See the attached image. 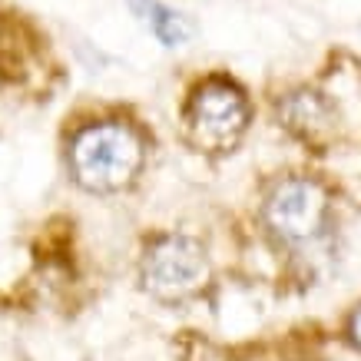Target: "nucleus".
<instances>
[{
  "label": "nucleus",
  "mask_w": 361,
  "mask_h": 361,
  "mask_svg": "<svg viewBox=\"0 0 361 361\" xmlns=\"http://www.w3.org/2000/svg\"><path fill=\"white\" fill-rule=\"evenodd\" d=\"M73 173L93 192H116L140 173L142 142L123 123H99L73 140Z\"/></svg>",
  "instance_id": "1"
},
{
  "label": "nucleus",
  "mask_w": 361,
  "mask_h": 361,
  "mask_svg": "<svg viewBox=\"0 0 361 361\" xmlns=\"http://www.w3.org/2000/svg\"><path fill=\"white\" fill-rule=\"evenodd\" d=\"M133 7L140 11V17L153 27V33L163 40L166 47H179V44H186L189 40V23L183 20L176 11L163 7V4H156V0H133Z\"/></svg>",
  "instance_id": "5"
},
{
  "label": "nucleus",
  "mask_w": 361,
  "mask_h": 361,
  "mask_svg": "<svg viewBox=\"0 0 361 361\" xmlns=\"http://www.w3.org/2000/svg\"><path fill=\"white\" fill-rule=\"evenodd\" d=\"M209 279V259L202 245L186 235H169L156 242L142 259V285L156 298H186L199 292Z\"/></svg>",
  "instance_id": "2"
},
{
  "label": "nucleus",
  "mask_w": 361,
  "mask_h": 361,
  "mask_svg": "<svg viewBox=\"0 0 361 361\" xmlns=\"http://www.w3.org/2000/svg\"><path fill=\"white\" fill-rule=\"evenodd\" d=\"M249 120V106L239 90L226 80H209L192 93L189 103V133L206 149H226L239 140Z\"/></svg>",
  "instance_id": "3"
},
{
  "label": "nucleus",
  "mask_w": 361,
  "mask_h": 361,
  "mask_svg": "<svg viewBox=\"0 0 361 361\" xmlns=\"http://www.w3.org/2000/svg\"><path fill=\"white\" fill-rule=\"evenodd\" d=\"M351 338L361 345V308L355 312V315H351Z\"/></svg>",
  "instance_id": "6"
},
{
  "label": "nucleus",
  "mask_w": 361,
  "mask_h": 361,
  "mask_svg": "<svg viewBox=\"0 0 361 361\" xmlns=\"http://www.w3.org/2000/svg\"><path fill=\"white\" fill-rule=\"evenodd\" d=\"M265 219L275 235L288 242L312 239L325 219V192L308 179H288L272 192L265 206Z\"/></svg>",
  "instance_id": "4"
}]
</instances>
